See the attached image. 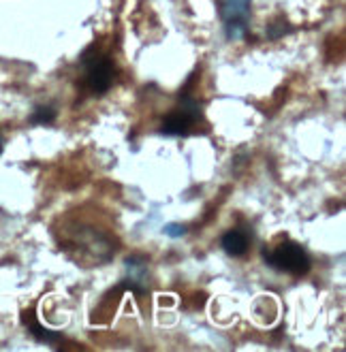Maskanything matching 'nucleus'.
Segmentation results:
<instances>
[{"instance_id": "obj_1", "label": "nucleus", "mask_w": 346, "mask_h": 352, "mask_svg": "<svg viewBox=\"0 0 346 352\" xmlns=\"http://www.w3.org/2000/svg\"><path fill=\"white\" fill-rule=\"evenodd\" d=\"M263 258L266 263L278 272H287L293 276H306L312 267V261L308 256V252L295 241H284L274 250H268L263 248Z\"/></svg>"}, {"instance_id": "obj_2", "label": "nucleus", "mask_w": 346, "mask_h": 352, "mask_svg": "<svg viewBox=\"0 0 346 352\" xmlns=\"http://www.w3.org/2000/svg\"><path fill=\"white\" fill-rule=\"evenodd\" d=\"M81 65L86 69V84L92 92L105 94L113 84V62L109 56L100 54L98 50H88L81 56Z\"/></svg>"}, {"instance_id": "obj_3", "label": "nucleus", "mask_w": 346, "mask_h": 352, "mask_svg": "<svg viewBox=\"0 0 346 352\" xmlns=\"http://www.w3.org/2000/svg\"><path fill=\"white\" fill-rule=\"evenodd\" d=\"M252 0H218L220 19L225 24V34L229 41H241L248 34Z\"/></svg>"}, {"instance_id": "obj_4", "label": "nucleus", "mask_w": 346, "mask_h": 352, "mask_svg": "<svg viewBox=\"0 0 346 352\" xmlns=\"http://www.w3.org/2000/svg\"><path fill=\"white\" fill-rule=\"evenodd\" d=\"M195 120L182 109H175L171 113L165 116V120H162L160 124V133L162 135H169V137H180V135H186L191 129H193Z\"/></svg>"}, {"instance_id": "obj_5", "label": "nucleus", "mask_w": 346, "mask_h": 352, "mask_svg": "<svg viewBox=\"0 0 346 352\" xmlns=\"http://www.w3.org/2000/svg\"><path fill=\"white\" fill-rule=\"evenodd\" d=\"M248 245H250V237L241 229H231L222 235V250L231 256H241L248 250Z\"/></svg>"}, {"instance_id": "obj_6", "label": "nucleus", "mask_w": 346, "mask_h": 352, "mask_svg": "<svg viewBox=\"0 0 346 352\" xmlns=\"http://www.w3.org/2000/svg\"><path fill=\"white\" fill-rule=\"evenodd\" d=\"M26 324H28V329H30V333H32V336H36V340H43V342H50V344H54V342H58V340H60V336H58V333H52V331L43 329V327H41L36 320H26Z\"/></svg>"}, {"instance_id": "obj_7", "label": "nucleus", "mask_w": 346, "mask_h": 352, "mask_svg": "<svg viewBox=\"0 0 346 352\" xmlns=\"http://www.w3.org/2000/svg\"><path fill=\"white\" fill-rule=\"evenodd\" d=\"M180 109H182V111H186L193 120H197V118H199V113H201L199 100H197V98H193V96H188V94L180 96Z\"/></svg>"}, {"instance_id": "obj_8", "label": "nucleus", "mask_w": 346, "mask_h": 352, "mask_svg": "<svg viewBox=\"0 0 346 352\" xmlns=\"http://www.w3.org/2000/svg\"><path fill=\"white\" fill-rule=\"evenodd\" d=\"M56 118V111L52 107H39L34 113H32V122L34 124H52Z\"/></svg>"}, {"instance_id": "obj_9", "label": "nucleus", "mask_w": 346, "mask_h": 352, "mask_svg": "<svg viewBox=\"0 0 346 352\" xmlns=\"http://www.w3.org/2000/svg\"><path fill=\"white\" fill-rule=\"evenodd\" d=\"M287 28H291L287 19H278L276 24L268 26V32H266V34H268V38H278V36H282L284 32H289Z\"/></svg>"}, {"instance_id": "obj_10", "label": "nucleus", "mask_w": 346, "mask_h": 352, "mask_svg": "<svg viewBox=\"0 0 346 352\" xmlns=\"http://www.w3.org/2000/svg\"><path fill=\"white\" fill-rule=\"evenodd\" d=\"M165 233L169 237H182V235L186 233V226H182V224H167L165 226Z\"/></svg>"}, {"instance_id": "obj_11", "label": "nucleus", "mask_w": 346, "mask_h": 352, "mask_svg": "<svg viewBox=\"0 0 346 352\" xmlns=\"http://www.w3.org/2000/svg\"><path fill=\"white\" fill-rule=\"evenodd\" d=\"M0 154H3V137H0Z\"/></svg>"}]
</instances>
